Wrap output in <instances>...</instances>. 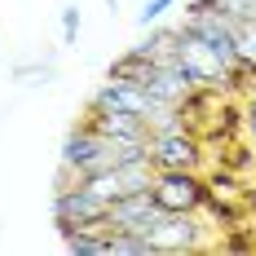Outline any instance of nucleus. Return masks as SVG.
Masks as SVG:
<instances>
[{
    "label": "nucleus",
    "instance_id": "13",
    "mask_svg": "<svg viewBox=\"0 0 256 256\" xmlns=\"http://www.w3.org/2000/svg\"><path fill=\"white\" fill-rule=\"evenodd\" d=\"M80 40V4L62 9V44H76Z\"/></svg>",
    "mask_w": 256,
    "mask_h": 256
},
{
    "label": "nucleus",
    "instance_id": "16",
    "mask_svg": "<svg viewBox=\"0 0 256 256\" xmlns=\"http://www.w3.org/2000/svg\"><path fill=\"white\" fill-rule=\"evenodd\" d=\"M243 128H248V137L256 142V98L248 102V110H243Z\"/></svg>",
    "mask_w": 256,
    "mask_h": 256
},
{
    "label": "nucleus",
    "instance_id": "10",
    "mask_svg": "<svg viewBox=\"0 0 256 256\" xmlns=\"http://www.w3.org/2000/svg\"><path fill=\"white\" fill-rule=\"evenodd\" d=\"M234 49H238V66L256 80V22H248V18L234 22Z\"/></svg>",
    "mask_w": 256,
    "mask_h": 256
},
{
    "label": "nucleus",
    "instance_id": "7",
    "mask_svg": "<svg viewBox=\"0 0 256 256\" xmlns=\"http://www.w3.org/2000/svg\"><path fill=\"white\" fill-rule=\"evenodd\" d=\"M88 124L98 128L110 146H128V150H146L150 146V124L142 115H128V110H88Z\"/></svg>",
    "mask_w": 256,
    "mask_h": 256
},
{
    "label": "nucleus",
    "instance_id": "5",
    "mask_svg": "<svg viewBox=\"0 0 256 256\" xmlns=\"http://www.w3.org/2000/svg\"><path fill=\"white\" fill-rule=\"evenodd\" d=\"M88 110H128V115H142L146 124H150L154 115L164 110V102H154L150 93L137 84V80H124V76H110L93 93V102H88Z\"/></svg>",
    "mask_w": 256,
    "mask_h": 256
},
{
    "label": "nucleus",
    "instance_id": "1",
    "mask_svg": "<svg viewBox=\"0 0 256 256\" xmlns=\"http://www.w3.org/2000/svg\"><path fill=\"white\" fill-rule=\"evenodd\" d=\"M106 204L98 190H88L84 181H58V194H53V221L58 230L71 234V230H106Z\"/></svg>",
    "mask_w": 256,
    "mask_h": 256
},
{
    "label": "nucleus",
    "instance_id": "6",
    "mask_svg": "<svg viewBox=\"0 0 256 256\" xmlns=\"http://www.w3.org/2000/svg\"><path fill=\"white\" fill-rule=\"evenodd\" d=\"M208 230L212 226L199 221V212H164L159 226L150 230V243L154 252H194L208 243Z\"/></svg>",
    "mask_w": 256,
    "mask_h": 256
},
{
    "label": "nucleus",
    "instance_id": "14",
    "mask_svg": "<svg viewBox=\"0 0 256 256\" xmlns=\"http://www.w3.org/2000/svg\"><path fill=\"white\" fill-rule=\"evenodd\" d=\"M14 76H18V80H53V66H49V62H44V66H18Z\"/></svg>",
    "mask_w": 256,
    "mask_h": 256
},
{
    "label": "nucleus",
    "instance_id": "11",
    "mask_svg": "<svg viewBox=\"0 0 256 256\" xmlns=\"http://www.w3.org/2000/svg\"><path fill=\"white\" fill-rule=\"evenodd\" d=\"M66 238V252L76 256H106V230H71Z\"/></svg>",
    "mask_w": 256,
    "mask_h": 256
},
{
    "label": "nucleus",
    "instance_id": "8",
    "mask_svg": "<svg viewBox=\"0 0 256 256\" xmlns=\"http://www.w3.org/2000/svg\"><path fill=\"white\" fill-rule=\"evenodd\" d=\"M164 216V208L154 204L150 190H137V194H124L115 199L110 212H106V230H137V234H150Z\"/></svg>",
    "mask_w": 256,
    "mask_h": 256
},
{
    "label": "nucleus",
    "instance_id": "3",
    "mask_svg": "<svg viewBox=\"0 0 256 256\" xmlns=\"http://www.w3.org/2000/svg\"><path fill=\"white\" fill-rule=\"evenodd\" d=\"M150 181H154L150 154H128V159H115V164H110V168H102V172L84 177V186H88V190H98L106 204H115V199H124V194L150 190Z\"/></svg>",
    "mask_w": 256,
    "mask_h": 256
},
{
    "label": "nucleus",
    "instance_id": "9",
    "mask_svg": "<svg viewBox=\"0 0 256 256\" xmlns=\"http://www.w3.org/2000/svg\"><path fill=\"white\" fill-rule=\"evenodd\" d=\"M177 66L190 76L194 88H221V84L230 80V71H226V66H221V62L190 36V31H181V40H177Z\"/></svg>",
    "mask_w": 256,
    "mask_h": 256
},
{
    "label": "nucleus",
    "instance_id": "15",
    "mask_svg": "<svg viewBox=\"0 0 256 256\" xmlns=\"http://www.w3.org/2000/svg\"><path fill=\"white\" fill-rule=\"evenodd\" d=\"M212 9H221V0H190L186 18H190V14H212Z\"/></svg>",
    "mask_w": 256,
    "mask_h": 256
},
{
    "label": "nucleus",
    "instance_id": "2",
    "mask_svg": "<svg viewBox=\"0 0 256 256\" xmlns=\"http://www.w3.org/2000/svg\"><path fill=\"white\" fill-rule=\"evenodd\" d=\"M150 194L164 212H204L208 204V177L199 168H154Z\"/></svg>",
    "mask_w": 256,
    "mask_h": 256
},
{
    "label": "nucleus",
    "instance_id": "4",
    "mask_svg": "<svg viewBox=\"0 0 256 256\" xmlns=\"http://www.w3.org/2000/svg\"><path fill=\"white\" fill-rule=\"evenodd\" d=\"M150 164L154 168H204V137L194 128H150Z\"/></svg>",
    "mask_w": 256,
    "mask_h": 256
},
{
    "label": "nucleus",
    "instance_id": "12",
    "mask_svg": "<svg viewBox=\"0 0 256 256\" xmlns=\"http://www.w3.org/2000/svg\"><path fill=\"white\" fill-rule=\"evenodd\" d=\"M172 9H177V0H142V9H137V26L150 31V26L164 22V14H172Z\"/></svg>",
    "mask_w": 256,
    "mask_h": 256
}]
</instances>
